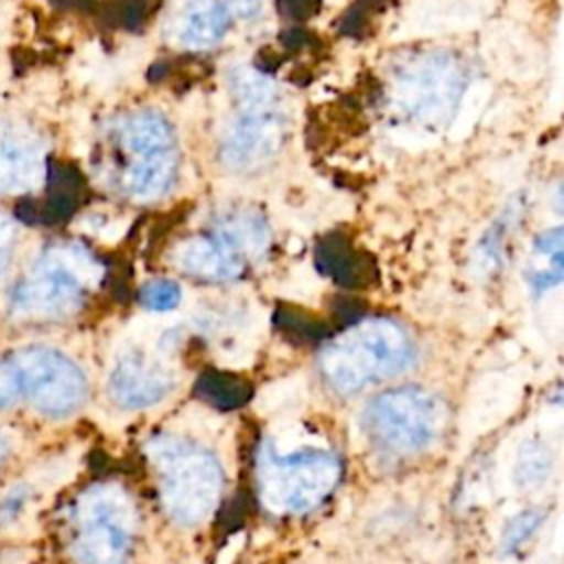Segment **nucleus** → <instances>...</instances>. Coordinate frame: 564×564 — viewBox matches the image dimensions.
<instances>
[{
	"instance_id": "obj_3",
	"label": "nucleus",
	"mask_w": 564,
	"mask_h": 564,
	"mask_svg": "<svg viewBox=\"0 0 564 564\" xmlns=\"http://www.w3.org/2000/svg\"><path fill=\"white\" fill-rule=\"evenodd\" d=\"M339 478L337 458L322 447L280 452L264 443L258 456L260 498L273 513H306L317 507Z\"/></svg>"
},
{
	"instance_id": "obj_13",
	"label": "nucleus",
	"mask_w": 564,
	"mask_h": 564,
	"mask_svg": "<svg viewBox=\"0 0 564 564\" xmlns=\"http://www.w3.org/2000/svg\"><path fill=\"white\" fill-rule=\"evenodd\" d=\"M161 0H106L101 18L112 26L137 31L152 18Z\"/></svg>"
},
{
	"instance_id": "obj_14",
	"label": "nucleus",
	"mask_w": 564,
	"mask_h": 564,
	"mask_svg": "<svg viewBox=\"0 0 564 564\" xmlns=\"http://www.w3.org/2000/svg\"><path fill=\"white\" fill-rule=\"evenodd\" d=\"M139 300H141V304H143L148 311L167 313V311H174V308L181 304V286H178L174 280L159 278V280L148 282V284L141 289Z\"/></svg>"
},
{
	"instance_id": "obj_15",
	"label": "nucleus",
	"mask_w": 564,
	"mask_h": 564,
	"mask_svg": "<svg viewBox=\"0 0 564 564\" xmlns=\"http://www.w3.org/2000/svg\"><path fill=\"white\" fill-rule=\"evenodd\" d=\"M388 4L390 0H355V4H350V9L341 15L339 31L348 37H361L370 26L372 15Z\"/></svg>"
},
{
	"instance_id": "obj_23",
	"label": "nucleus",
	"mask_w": 564,
	"mask_h": 564,
	"mask_svg": "<svg viewBox=\"0 0 564 564\" xmlns=\"http://www.w3.org/2000/svg\"><path fill=\"white\" fill-rule=\"evenodd\" d=\"M53 4H57V7H77V4H82V0H51Z\"/></svg>"
},
{
	"instance_id": "obj_5",
	"label": "nucleus",
	"mask_w": 564,
	"mask_h": 564,
	"mask_svg": "<svg viewBox=\"0 0 564 564\" xmlns=\"http://www.w3.org/2000/svg\"><path fill=\"white\" fill-rule=\"evenodd\" d=\"M368 438L392 454L430 447L445 425L441 399L419 386H399L368 401L364 416Z\"/></svg>"
},
{
	"instance_id": "obj_24",
	"label": "nucleus",
	"mask_w": 564,
	"mask_h": 564,
	"mask_svg": "<svg viewBox=\"0 0 564 564\" xmlns=\"http://www.w3.org/2000/svg\"><path fill=\"white\" fill-rule=\"evenodd\" d=\"M4 454H7V441H4V436H0V460L4 458Z\"/></svg>"
},
{
	"instance_id": "obj_17",
	"label": "nucleus",
	"mask_w": 564,
	"mask_h": 564,
	"mask_svg": "<svg viewBox=\"0 0 564 564\" xmlns=\"http://www.w3.org/2000/svg\"><path fill=\"white\" fill-rule=\"evenodd\" d=\"M20 401V390H18V377L15 368L9 359L0 361V408H9Z\"/></svg>"
},
{
	"instance_id": "obj_18",
	"label": "nucleus",
	"mask_w": 564,
	"mask_h": 564,
	"mask_svg": "<svg viewBox=\"0 0 564 564\" xmlns=\"http://www.w3.org/2000/svg\"><path fill=\"white\" fill-rule=\"evenodd\" d=\"M322 0H280V11L295 22H304L319 11Z\"/></svg>"
},
{
	"instance_id": "obj_11",
	"label": "nucleus",
	"mask_w": 564,
	"mask_h": 564,
	"mask_svg": "<svg viewBox=\"0 0 564 564\" xmlns=\"http://www.w3.org/2000/svg\"><path fill=\"white\" fill-rule=\"evenodd\" d=\"M529 284L535 291H546L562 280V231L553 229L535 242L531 269L527 273Z\"/></svg>"
},
{
	"instance_id": "obj_10",
	"label": "nucleus",
	"mask_w": 564,
	"mask_h": 564,
	"mask_svg": "<svg viewBox=\"0 0 564 564\" xmlns=\"http://www.w3.org/2000/svg\"><path fill=\"white\" fill-rule=\"evenodd\" d=\"M42 156L26 137L9 134L0 139V194H18L37 185Z\"/></svg>"
},
{
	"instance_id": "obj_6",
	"label": "nucleus",
	"mask_w": 564,
	"mask_h": 564,
	"mask_svg": "<svg viewBox=\"0 0 564 564\" xmlns=\"http://www.w3.org/2000/svg\"><path fill=\"white\" fill-rule=\"evenodd\" d=\"M73 553L79 564H123L134 533V507L119 485H95L75 507Z\"/></svg>"
},
{
	"instance_id": "obj_19",
	"label": "nucleus",
	"mask_w": 564,
	"mask_h": 564,
	"mask_svg": "<svg viewBox=\"0 0 564 564\" xmlns=\"http://www.w3.org/2000/svg\"><path fill=\"white\" fill-rule=\"evenodd\" d=\"M280 42L284 44V48L297 51V48H304L306 44H311L313 37H311L308 31H304V29H300V26H293V29L280 33Z\"/></svg>"
},
{
	"instance_id": "obj_20",
	"label": "nucleus",
	"mask_w": 564,
	"mask_h": 564,
	"mask_svg": "<svg viewBox=\"0 0 564 564\" xmlns=\"http://www.w3.org/2000/svg\"><path fill=\"white\" fill-rule=\"evenodd\" d=\"M282 59L284 57H280V55H273V51L271 48H262L260 53H258V59H256V64L262 68V70H275L280 64H282Z\"/></svg>"
},
{
	"instance_id": "obj_21",
	"label": "nucleus",
	"mask_w": 564,
	"mask_h": 564,
	"mask_svg": "<svg viewBox=\"0 0 564 564\" xmlns=\"http://www.w3.org/2000/svg\"><path fill=\"white\" fill-rule=\"evenodd\" d=\"M11 236H13L11 220L0 214V249H7V245L11 242Z\"/></svg>"
},
{
	"instance_id": "obj_1",
	"label": "nucleus",
	"mask_w": 564,
	"mask_h": 564,
	"mask_svg": "<svg viewBox=\"0 0 564 564\" xmlns=\"http://www.w3.org/2000/svg\"><path fill=\"white\" fill-rule=\"evenodd\" d=\"M414 359L405 330L388 319H366L328 341L319 355V372L339 394L403 372Z\"/></svg>"
},
{
	"instance_id": "obj_12",
	"label": "nucleus",
	"mask_w": 564,
	"mask_h": 564,
	"mask_svg": "<svg viewBox=\"0 0 564 564\" xmlns=\"http://www.w3.org/2000/svg\"><path fill=\"white\" fill-rule=\"evenodd\" d=\"M553 467V456L551 449L544 441L540 438H527L516 456V482L520 489H533L540 487Z\"/></svg>"
},
{
	"instance_id": "obj_8",
	"label": "nucleus",
	"mask_w": 564,
	"mask_h": 564,
	"mask_svg": "<svg viewBox=\"0 0 564 564\" xmlns=\"http://www.w3.org/2000/svg\"><path fill=\"white\" fill-rule=\"evenodd\" d=\"M176 383L174 370L148 346L123 344L108 370V394L126 410H143L163 401Z\"/></svg>"
},
{
	"instance_id": "obj_16",
	"label": "nucleus",
	"mask_w": 564,
	"mask_h": 564,
	"mask_svg": "<svg viewBox=\"0 0 564 564\" xmlns=\"http://www.w3.org/2000/svg\"><path fill=\"white\" fill-rule=\"evenodd\" d=\"M538 524H540V516L535 511H524L518 518H513L509 524V531L505 533V549L507 551L518 549L533 533Z\"/></svg>"
},
{
	"instance_id": "obj_9",
	"label": "nucleus",
	"mask_w": 564,
	"mask_h": 564,
	"mask_svg": "<svg viewBox=\"0 0 564 564\" xmlns=\"http://www.w3.org/2000/svg\"><path fill=\"white\" fill-rule=\"evenodd\" d=\"M247 251L231 229L216 238H194L178 251V267L196 278L225 282L240 275Z\"/></svg>"
},
{
	"instance_id": "obj_4",
	"label": "nucleus",
	"mask_w": 564,
	"mask_h": 564,
	"mask_svg": "<svg viewBox=\"0 0 564 564\" xmlns=\"http://www.w3.org/2000/svg\"><path fill=\"white\" fill-rule=\"evenodd\" d=\"M99 280L97 262L79 247H53L15 286L11 311L18 317H66L82 306Z\"/></svg>"
},
{
	"instance_id": "obj_2",
	"label": "nucleus",
	"mask_w": 564,
	"mask_h": 564,
	"mask_svg": "<svg viewBox=\"0 0 564 564\" xmlns=\"http://www.w3.org/2000/svg\"><path fill=\"white\" fill-rule=\"evenodd\" d=\"M148 454L159 471L161 498L167 513L181 524H198L212 516L223 491L218 460L205 447L161 434L148 443Z\"/></svg>"
},
{
	"instance_id": "obj_7",
	"label": "nucleus",
	"mask_w": 564,
	"mask_h": 564,
	"mask_svg": "<svg viewBox=\"0 0 564 564\" xmlns=\"http://www.w3.org/2000/svg\"><path fill=\"white\" fill-rule=\"evenodd\" d=\"M18 377L20 399L48 416H66L86 399V377L82 368L62 350L51 346H29L11 355Z\"/></svg>"
},
{
	"instance_id": "obj_22",
	"label": "nucleus",
	"mask_w": 564,
	"mask_h": 564,
	"mask_svg": "<svg viewBox=\"0 0 564 564\" xmlns=\"http://www.w3.org/2000/svg\"><path fill=\"white\" fill-rule=\"evenodd\" d=\"M7 264H9V256H7V249H0V282H2V278H4Z\"/></svg>"
}]
</instances>
